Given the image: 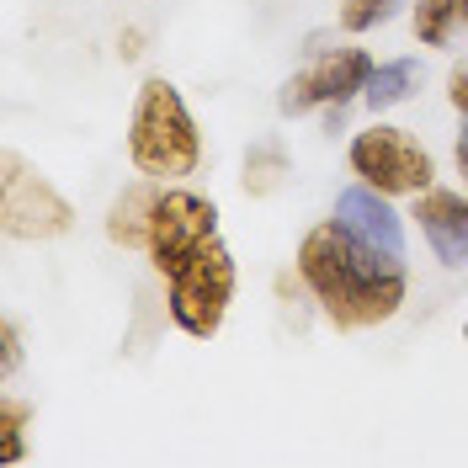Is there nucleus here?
<instances>
[{"instance_id": "4", "label": "nucleus", "mask_w": 468, "mask_h": 468, "mask_svg": "<svg viewBox=\"0 0 468 468\" xmlns=\"http://www.w3.org/2000/svg\"><path fill=\"white\" fill-rule=\"evenodd\" d=\"M234 298H239V261L224 245V234L160 282V309H165L171 330H181L186 341H218Z\"/></svg>"}, {"instance_id": "13", "label": "nucleus", "mask_w": 468, "mask_h": 468, "mask_svg": "<svg viewBox=\"0 0 468 468\" xmlns=\"http://www.w3.org/2000/svg\"><path fill=\"white\" fill-rule=\"evenodd\" d=\"M292 181V154L282 139H256V144L245 149V160H239V186H245V197H277L282 186Z\"/></svg>"}, {"instance_id": "16", "label": "nucleus", "mask_w": 468, "mask_h": 468, "mask_svg": "<svg viewBox=\"0 0 468 468\" xmlns=\"http://www.w3.org/2000/svg\"><path fill=\"white\" fill-rule=\"evenodd\" d=\"M271 303H277V309H303V303L314 309L309 282H303V271H298V266H282V271L271 277Z\"/></svg>"}, {"instance_id": "8", "label": "nucleus", "mask_w": 468, "mask_h": 468, "mask_svg": "<svg viewBox=\"0 0 468 468\" xmlns=\"http://www.w3.org/2000/svg\"><path fill=\"white\" fill-rule=\"evenodd\" d=\"M410 229L441 271H468V186H426L410 197Z\"/></svg>"}, {"instance_id": "7", "label": "nucleus", "mask_w": 468, "mask_h": 468, "mask_svg": "<svg viewBox=\"0 0 468 468\" xmlns=\"http://www.w3.org/2000/svg\"><path fill=\"white\" fill-rule=\"evenodd\" d=\"M218 203L197 192V186H186V181H176V186H160V203H154V218H149V239H144V261L149 271L165 282L176 266H186L203 245L218 239Z\"/></svg>"}, {"instance_id": "12", "label": "nucleus", "mask_w": 468, "mask_h": 468, "mask_svg": "<svg viewBox=\"0 0 468 468\" xmlns=\"http://www.w3.org/2000/svg\"><path fill=\"white\" fill-rule=\"evenodd\" d=\"M410 37L426 54H447L468 32V0H410Z\"/></svg>"}, {"instance_id": "15", "label": "nucleus", "mask_w": 468, "mask_h": 468, "mask_svg": "<svg viewBox=\"0 0 468 468\" xmlns=\"http://www.w3.org/2000/svg\"><path fill=\"white\" fill-rule=\"evenodd\" d=\"M32 415H37V405L32 399H22V394H0V463L16 468L22 458H27V431H32Z\"/></svg>"}, {"instance_id": "21", "label": "nucleus", "mask_w": 468, "mask_h": 468, "mask_svg": "<svg viewBox=\"0 0 468 468\" xmlns=\"http://www.w3.org/2000/svg\"><path fill=\"white\" fill-rule=\"evenodd\" d=\"M463 351H468V320H463Z\"/></svg>"}, {"instance_id": "11", "label": "nucleus", "mask_w": 468, "mask_h": 468, "mask_svg": "<svg viewBox=\"0 0 468 468\" xmlns=\"http://www.w3.org/2000/svg\"><path fill=\"white\" fill-rule=\"evenodd\" d=\"M426 86V64L415 54H399V58H378V69H373V80H367V96H362V107L373 117H394L399 107H410L415 96Z\"/></svg>"}, {"instance_id": "2", "label": "nucleus", "mask_w": 468, "mask_h": 468, "mask_svg": "<svg viewBox=\"0 0 468 468\" xmlns=\"http://www.w3.org/2000/svg\"><path fill=\"white\" fill-rule=\"evenodd\" d=\"M122 144H128L133 176H149L160 186L192 181L207 160L203 128H197V117H192V107H186V96H181L171 75H144L139 80Z\"/></svg>"}, {"instance_id": "14", "label": "nucleus", "mask_w": 468, "mask_h": 468, "mask_svg": "<svg viewBox=\"0 0 468 468\" xmlns=\"http://www.w3.org/2000/svg\"><path fill=\"white\" fill-rule=\"evenodd\" d=\"M335 5V32L341 37H367V32L388 27L399 11H410V0H330Z\"/></svg>"}, {"instance_id": "5", "label": "nucleus", "mask_w": 468, "mask_h": 468, "mask_svg": "<svg viewBox=\"0 0 468 468\" xmlns=\"http://www.w3.org/2000/svg\"><path fill=\"white\" fill-rule=\"evenodd\" d=\"M346 176L383 192V197H394V203H410L426 186H437L441 171L431 144L415 128L394 122V117H373L356 133H346Z\"/></svg>"}, {"instance_id": "20", "label": "nucleus", "mask_w": 468, "mask_h": 468, "mask_svg": "<svg viewBox=\"0 0 468 468\" xmlns=\"http://www.w3.org/2000/svg\"><path fill=\"white\" fill-rule=\"evenodd\" d=\"M452 176H458V186H468V117H458V128H452Z\"/></svg>"}, {"instance_id": "3", "label": "nucleus", "mask_w": 468, "mask_h": 468, "mask_svg": "<svg viewBox=\"0 0 468 468\" xmlns=\"http://www.w3.org/2000/svg\"><path fill=\"white\" fill-rule=\"evenodd\" d=\"M373 69H378V58L362 48V37L330 43L314 32L303 43V64L277 86V117L298 122V117H320L335 107H362Z\"/></svg>"}, {"instance_id": "17", "label": "nucleus", "mask_w": 468, "mask_h": 468, "mask_svg": "<svg viewBox=\"0 0 468 468\" xmlns=\"http://www.w3.org/2000/svg\"><path fill=\"white\" fill-rule=\"evenodd\" d=\"M22 356H27V346H22V324H16V314H5V320H0V378L5 383L22 373Z\"/></svg>"}, {"instance_id": "9", "label": "nucleus", "mask_w": 468, "mask_h": 468, "mask_svg": "<svg viewBox=\"0 0 468 468\" xmlns=\"http://www.w3.org/2000/svg\"><path fill=\"white\" fill-rule=\"evenodd\" d=\"M330 218H335L351 239L373 245V250H383V256H405L410 261V213H399L394 197H383V192H373V186L351 181V186L335 192Z\"/></svg>"}, {"instance_id": "1", "label": "nucleus", "mask_w": 468, "mask_h": 468, "mask_svg": "<svg viewBox=\"0 0 468 468\" xmlns=\"http://www.w3.org/2000/svg\"><path fill=\"white\" fill-rule=\"evenodd\" d=\"M292 266L303 271L314 314L335 335H362L378 324L399 320L410 303V261L383 256L373 245L351 239L335 218H320L298 234Z\"/></svg>"}, {"instance_id": "19", "label": "nucleus", "mask_w": 468, "mask_h": 468, "mask_svg": "<svg viewBox=\"0 0 468 468\" xmlns=\"http://www.w3.org/2000/svg\"><path fill=\"white\" fill-rule=\"evenodd\" d=\"M112 54H117V64H139V58L149 54V32L139 27V22L117 27V37H112Z\"/></svg>"}, {"instance_id": "10", "label": "nucleus", "mask_w": 468, "mask_h": 468, "mask_svg": "<svg viewBox=\"0 0 468 468\" xmlns=\"http://www.w3.org/2000/svg\"><path fill=\"white\" fill-rule=\"evenodd\" d=\"M154 203H160V181H149V176L122 181V186L112 192V203H107V213H101V234H107V245L122 250V256H144Z\"/></svg>"}, {"instance_id": "18", "label": "nucleus", "mask_w": 468, "mask_h": 468, "mask_svg": "<svg viewBox=\"0 0 468 468\" xmlns=\"http://www.w3.org/2000/svg\"><path fill=\"white\" fill-rule=\"evenodd\" d=\"M441 96H447V107L458 117H468V54H458L447 64V75H441Z\"/></svg>"}, {"instance_id": "6", "label": "nucleus", "mask_w": 468, "mask_h": 468, "mask_svg": "<svg viewBox=\"0 0 468 468\" xmlns=\"http://www.w3.org/2000/svg\"><path fill=\"white\" fill-rule=\"evenodd\" d=\"M80 224L75 203L58 192L27 154L5 149L0 160V229L11 245H58Z\"/></svg>"}]
</instances>
